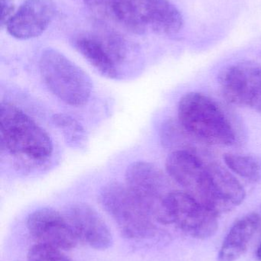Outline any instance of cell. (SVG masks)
<instances>
[{"instance_id": "21", "label": "cell", "mask_w": 261, "mask_h": 261, "mask_svg": "<svg viewBox=\"0 0 261 261\" xmlns=\"http://www.w3.org/2000/svg\"><path fill=\"white\" fill-rule=\"evenodd\" d=\"M1 3V25L6 26L8 21L15 14V3L13 0H0Z\"/></svg>"}, {"instance_id": "17", "label": "cell", "mask_w": 261, "mask_h": 261, "mask_svg": "<svg viewBox=\"0 0 261 261\" xmlns=\"http://www.w3.org/2000/svg\"><path fill=\"white\" fill-rule=\"evenodd\" d=\"M224 161L235 174L252 182H261V156L241 153H226Z\"/></svg>"}, {"instance_id": "5", "label": "cell", "mask_w": 261, "mask_h": 261, "mask_svg": "<svg viewBox=\"0 0 261 261\" xmlns=\"http://www.w3.org/2000/svg\"><path fill=\"white\" fill-rule=\"evenodd\" d=\"M188 193L217 216L240 205L246 196L237 178L216 162H208L196 187Z\"/></svg>"}, {"instance_id": "2", "label": "cell", "mask_w": 261, "mask_h": 261, "mask_svg": "<svg viewBox=\"0 0 261 261\" xmlns=\"http://www.w3.org/2000/svg\"><path fill=\"white\" fill-rule=\"evenodd\" d=\"M178 122L194 139L207 144H235V129L222 107L206 95L196 92L184 95L178 106Z\"/></svg>"}, {"instance_id": "14", "label": "cell", "mask_w": 261, "mask_h": 261, "mask_svg": "<svg viewBox=\"0 0 261 261\" xmlns=\"http://www.w3.org/2000/svg\"><path fill=\"white\" fill-rule=\"evenodd\" d=\"M73 44L86 61L102 76L111 80L121 77V68L96 33L79 35L74 39Z\"/></svg>"}, {"instance_id": "16", "label": "cell", "mask_w": 261, "mask_h": 261, "mask_svg": "<svg viewBox=\"0 0 261 261\" xmlns=\"http://www.w3.org/2000/svg\"><path fill=\"white\" fill-rule=\"evenodd\" d=\"M93 14L117 22L128 30L134 21L133 0H84Z\"/></svg>"}, {"instance_id": "20", "label": "cell", "mask_w": 261, "mask_h": 261, "mask_svg": "<svg viewBox=\"0 0 261 261\" xmlns=\"http://www.w3.org/2000/svg\"><path fill=\"white\" fill-rule=\"evenodd\" d=\"M28 261H72L62 250L38 243L29 250Z\"/></svg>"}, {"instance_id": "22", "label": "cell", "mask_w": 261, "mask_h": 261, "mask_svg": "<svg viewBox=\"0 0 261 261\" xmlns=\"http://www.w3.org/2000/svg\"><path fill=\"white\" fill-rule=\"evenodd\" d=\"M257 258L259 259V260H261V244H260V246H259V248H257Z\"/></svg>"}, {"instance_id": "3", "label": "cell", "mask_w": 261, "mask_h": 261, "mask_svg": "<svg viewBox=\"0 0 261 261\" xmlns=\"http://www.w3.org/2000/svg\"><path fill=\"white\" fill-rule=\"evenodd\" d=\"M40 74L49 90L67 105H85L91 96L88 75L65 55L55 49H46L38 62Z\"/></svg>"}, {"instance_id": "11", "label": "cell", "mask_w": 261, "mask_h": 261, "mask_svg": "<svg viewBox=\"0 0 261 261\" xmlns=\"http://www.w3.org/2000/svg\"><path fill=\"white\" fill-rule=\"evenodd\" d=\"M67 219L78 239L97 250L108 249L113 237L96 210L85 203H75L67 210Z\"/></svg>"}, {"instance_id": "9", "label": "cell", "mask_w": 261, "mask_h": 261, "mask_svg": "<svg viewBox=\"0 0 261 261\" xmlns=\"http://www.w3.org/2000/svg\"><path fill=\"white\" fill-rule=\"evenodd\" d=\"M26 226L39 244L60 250H70L78 243V237L67 217L53 208L35 210L28 216Z\"/></svg>"}, {"instance_id": "23", "label": "cell", "mask_w": 261, "mask_h": 261, "mask_svg": "<svg viewBox=\"0 0 261 261\" xmlns=\"http://www.w3.org/2000/svg\"><path fill=\"white\" fill-rule=\"evenodd\" d=\"M259 214V216H260V225H261V212L260 213H258Z\"/></svg>"}, {"instance_id": "15", "label": "cell", "mask_w": 261, "mask_h": 261, "mask_svg": "<svg viewBox=\"0 0 261 261\" xmlns=\"http://www.w3.org/2000/svg\"><path fill=\"white\" fill-rule=\"evenodd\" d=\"M260 227L257 213H250L234 223L227 234L219 254V261H236L246 251Z\"/></svg>"}, {"instance_id": "8", "label": "cell", "mask_w": 261, "mask_h": 261, "mask_svg": "<svg viewBox=\"0 0 261 261\" xmlns=\"http://www.w3.org/2000/svg\"><path fill=\"white\" fill-rule=\"evenodd\" d=\"M165 212L168 224H176L196 239L211 237L219 228L218 216L188 192L173 190L167 197Z\"/></svg>"}, {"instance_id": "1", "label": "cell", "mask_w": 261, "mask_h": 261, "mask_svg": "<svg viewBox=\"0 0 261 261\" xmlns=\"http://www.w3.org/2000/svg\"><path fill=\"white\" fill-rule=\"evenodd\" d=\"M0 141L11 156L33 164L47 162L53 152L50 136L33 119L9 102L0 107Z\"/></svg>"}, {"instance_id": "13", "label": "cell", "mask_w": 261, "mask_h": 261, "mask_svg": "<svg viewBox=\"0 0 261 261\" xmlns=\"http://www.w3.org/2000/svg\"><path fill=\"white\" fill-rule=\"evenodd\" d=\"M207 164L193 149H179L169 155L165 169L172 179L190 192L196 187Z\"/></svg>"}, {"instance_id": "6", "label": "cell", "mask_w": 261, "mask_h": 261, "mask_svg": "<svg viewBox=\"0 0 261 261\" xmlns=\"http://www.w3.org/2000/svg\"><path fill=\"white\" fill-rule=\"evenodd\" d=\"M125 185L153 215L155 220L168 224L165 202L170 190L168 179L162 170L147 161H136L127 167Z\"/></svg>"}, {"instance_id": "10", "label": "cell", "mask_w": 261, "mask_h": 261, "mask_svg": "<svg viewBox=\"0 0 261 261\" xmlns=\"http://www.w3.org/2000/svg\"><path fill=\"white\" fill-rule=\"evenodd\" d=\"M56 13L52 0H26L6 28L14 38L32 39L41 35L49 27Z\"/></svg>"}, {"instance_id": "12", "label": "cell", "mask_w": 261, "mask_h": 261, "mask_svg": "<svg viewBox=\"0 0 261 261\" xmlns=\"http://www.w3.org/2000/svg\"><path fill=\"white\" fill-rule=\"evenodd\" d=\"M138 18L146 30L161 35H174L182 30L180 11L169 0H134Z\"/></svg>"}, {"instance_id": "7", "label": "cell", "mask_w": 261, "mask_h": 261, "mask_svg": "<svg viewBox=\"0 0 261 261\" xmlns=\"http://www.w3.org/2000/svg\"><path fill=\"white\" fill-rule=\"evenodd\" d=\"M219 87L227 102L261 116V65L252 61L231 64L221 73Z\"/></svg>"}, {"instance_id": "19", "label": "cell", "mask_w": 261, "mask_h": 261, "mask_svg": "<svg viewBox=\"0 0 261 261\" xmlns=\"http://www.w3.org/2000/svg\"><path fill=\"white\" fill-rule=\"evenodd\" d=\"M190 137L178 121L170 120L165 122L161 129L162 144L168 148H175L174 150L184 149L183 144Z\"/></svg>"}, {"instance_id": "4", "label": "cell", "mask_w": 261, "mask_h": 261, "mask_svg": "<svg viewBox=\"0 0 261 261\" xmlns=\"http://www.w3.org/2000/svg\"><path fill=\"white\" fill-rule=\"evenodd\" d=\"M99 200L125 237L144 239L154 231L153 215L127 186L119 182H108L101 188Z\"/></svg>"}, {"instance_id": "18", "label": "cell", "mask_w": 261, "mask_h": 261, "mask_svg": "<svg viewBox=\"0 0 261 261\" xmlns=\"http://www.w3.org/2000/svg\"><path fill=\"white\" fill-rule=\"evenodd\" d=\"M53 121L70 147L79 149L85 147L86 132L76 119L68 115L57 114L54 116Z\"/></svg>"}]
</instances>
